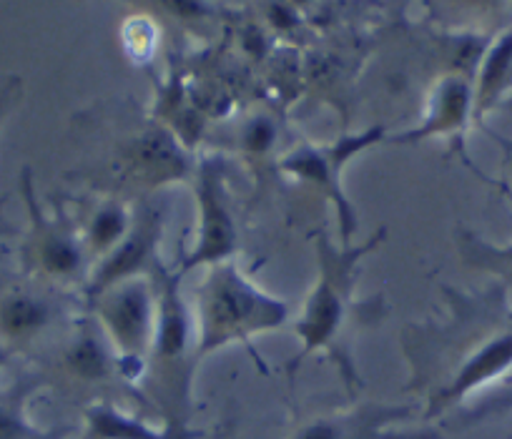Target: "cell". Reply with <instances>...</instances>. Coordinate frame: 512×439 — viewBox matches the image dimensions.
<instances>
[{"label": "cell", "instance_id": "44dd1931", "mask_svg": "<svg viewBox=\"0 0 512 439\" xmlns=\"http://www.w3.org/2000/svg\"><path fill=\"white\" fill-rule=\"evenodd\" d=\"M26 424L13 412L11 407L0 404V439H23L26 437Z\"/></svg>", "mask_w": 512, "mask_h": 439}, {"label": "cell", "instance_id": "8992f818", "mask_svg": "<svg viewBox=\"0 0 512 439\" xmlns=\"http://www.w3.org/2000/svg\"><path fill=\"white\" fill-rule=\"evenodd\" d=\"M382 133L384 128H369L359 136L339 138V143H332V146H299L279 161V169L292 174L294 179L304 181L314 191H319L324 199L332 201L339 216L342 246L352 244V234L357 231V211L349 204L342 189V171L354 154L377 143Z\"/></svg>", "mask_w": 512, "mask_h": 439}, {"label": "cell", "instance_id": "ac0fdd59", "mask_svg": "<svg viewBox=\"0 0 512 439\" xmlns=\"http://www.w3.org/2000/svg\"><path fill=\"white\" fill-rule=\"evenodd\" d=\"M460 254L475 269L512 276V244H490L477 234H460Z\"/></svg>", "mask_w": 512, "mask_h": 439}, {"label": "cell", "instance_id": "ba28073f", "mask_svg": "<svg viewBox=\"0 0 512 439\" xmlns=\"http://www.w3.org/2000/svg\"><path fill=\"white\" fill-rule=\"evenodd\" d=\"M161 234H164V211L159 206L141 204L134 211V226L126 239L88 271L86 297L93 299L108 286L134 279V276H154L161 266Z\"/></svg>", "mask_w": 512, "mask_h": 439}, {"label": "cell", "instance_id": "ffe728a7", "mask_svg": "<svg viewBox=\"0 0 512 439\" xmlns=\"http://www.w3.org/2000/svg\"><path fill=\"white\" fill-rule=\"evenodd\" d=\"M510 409H512V387L505 389L502 394H497V397L485 399V402L477 404L475 409H470L465 417V424L482 422V419L495 417V414H502V412H510Z\"/></svg>", "mask_w": 512, "mask_h": 439}, {"label": "cell", "instance_id": "30bf717a", "mask_svg": "<svg viewBox=\"0 0 512 439\" xmlns=\"http://www.w3.org/2000/svg\"><path fill=\"white\" fill-rule=\"evenodd\" d=\"M121 161L131 179L151 189H159L171 181H186L196 171L189 156L181 151L179 141L159 126L136 133L121 149Z\"/></svg>", "mask_w": 512, "mask_h": 439}, {"label": "cell", "instance_id": "8fae6325", "mask_svg": "<svg viewBox=\"0 0 512 439\" xmlns=\"http://www.w3.org/2000/svg\"><path fill=\"white\" fill-rule=\"evenodd\" d=\"M33 261L38 271L46 274L51 281L71 284V281H88V254L83 246V236L76 234L66 221H51L38 214L33 206Z\"/></svg>", "mask_w": 512, "mask_h": 439}, {"label": "cell", "instance_id": "5b68a950", "mask_svg": "<svg viewBox=\"0 0 512 439\" xmlns=\"http://www.w3.org/2000/svg\"><path fill=\"white\" fill-rule=\"evenodd\" d=\"M88 302L96 314L93 319L116 349L128 382L134 387L144 382L159 319V289L154 276L118 281Z\"/></svg>", "mask_w": 512, "mask_h": 439}, {"label": "cell", "instance_id": "277c9868", "mask_svg": "<svg viewBox=\"0 0 512 439\" xmlns=\"http://www.w3.org/2000/svg\"><path fill=\"white\" fill-rule=\"evenodd\" d=\"M159 289V319H156L154 344L146 362L144 382L171 424H186V409L191 397V377L199 362V337L189 304L181 294V274L164 264L154 274Z\"/></svg>", "mask_w": 512, "mask_h": 439}, {"label": "cell", "instance_id": "2e32d148", "mask_svg": "<svg viewBox=\"0 0 512 439\" xmlns=\"http://www.w3.org/2000/svg\"><path fill=\"white\" fill-rule=\"evenodd\" d=\"M134 226V209L123 204L121 199L98 201L96 209L88 214L86 231H83V246L88 259L96 264L103 256L111 254L118 244L128 236Z\"/></svg>", "mask_w": 512, "mask_h": 439}, {"label": "cell", "instance_id": "e0dca14e", "mask_svg": "<svg viewBox=\"0 0 512 439\" xmlns=\"http://www.w3.org/2000/svg\"><path fill=\"white\" fill-rule=\"evenodd\" d=\"M512 83V31L502 33L492 46L485 48L480 68H477V86L475 93V111L472 116L480 118L482 113L495 106L497 98L505 93Z\"/></svg>", "mask_w": 512, "mask_h": 439}, {"label": "cell", "instance_id": "9c48e42d", "mask_svg": "<svg viewBox=\"0 0 512 439\" xmlns=\"http://www.w3.org/2000/svg\"><path fill=\"white\" fill-rule=\"evenodd\" d=\"M58 367L76 387L86 392H103V389L136 392L134 384L126 379L116 349L111 347L96 319H83L73 327L71 337L63 342L58 354Z\"/></svg>", "mask_w": 512, "mask_h": 439}, {"label": "cell", "instance_id": "9a60e30c", "mask_svg": "<svg viewBox=\"0 0 512 439\" xmlns=\"http://www.w3.org/2000/svg\"><path fill=\"white\" fill-rule=\"evenodd\" d=\"M56 319V307L36 291H13L0 302V332L13 342L36 339Z\"/></svg>", "mask_w": 512, "mask_h": 439}, {"label": "cell", "instance_id": "d6986e66", "mask_svg": "<svg viewBox=\"0 0 512 439\" xmlns=\"http://www.w3.org/2000/svg\"><path fill=\"white\" fill-rule=\"evenodd\" d=\"M277 136L279 126L274 123V118L267 113H259V116H251L241 128V149L254 159H264L277 146Z\"/></svg>", "mask_w": 512, "mask_h": 439}, {"label": "cell", "instance_id": "7402d4cb", "mask_svg": "<svg viewBox=\"0 0 512 439\" xmlns=\"http://www.w3.org/2000/svg\"><path fill=\"white\" fill-rule=\"evenodd\" d=\"M16 88H18V81H11L6 88H3V91H0V121L6 118L8 108H11L13 96H16Z\"/></svg>", "mask_w": 512, "mask_h": 439}, {"label": "cell", "instance_id": "6da1fadb", "mask_svg": "<svg viewBox=\"0 0 512 439\" xmlns=\"http://www.w3.org/2000/svg\"><path fill=\"white\" fill-rule=\"evenodd\" d=\"M445 294V322L410 324L402 332L412 369L407 389L425 399V419L442 417L512 372V309L492 294Z\"/></svg>", "mask_w": 512, "mask_h": 439}, {"label": "cell", "instance_id": "3957f363", "mask_svg": "<svg viewBox=\"0 0 512 439\" xmlns=\"http://www.w3.org/2000/svg\"><path fill=\"white\" fill-rule=\"evenodd\" d=\"M199 359L239 342L251 349V337L284 327L289 304L256 286L234 261L209 266L196 294Z\"/></svg>", "mask_w": 512, "mask_h": 439}, {"label": "cell", "instance_id": "5bb4252c", "mask_svg": "<svg viewBox=\"0 0 512 439\" xmlns=\"http://www.w3.org/2000/svg\"><path fill=\"white\" fill-rule=\"evenodd\" d=\"M472 111H475V93H472L470 81L462 76H447L437 83V91L432 96V106L425 123L415 128V131L395 138V141L410 143L430 136L460 133L467 126V121H470Z\"/></svg>", "mask_w": 512, "mask_h": 439}, {"label": "cell", "instance_id": "52a82bcc", "mask_svg": "<svg viewBox=\"0 0 512 439\" xmlns=\"http://www.w3.org/2000/svg\"><path fill=\"white\" fill-rule=\"evenodd\" d=\"M191 179H194V196L199 204V234H196L194 249L181 261V276L196 266H216L231 261V256L239 249V229H236L231 196L219 161L201 159Z\"/></svg>", "mask_w": 512, "mask_h": 439}, {"label": "cell", "instance_id": "7a4b0ae2", "mask_svg": "<svg viewBox=\"0 0 512 439\" xmlns=\"http://www.w3.org/2000/svg\"><path fill=\"white\" fill-rule=\"evenodd\" d=\"M387 231L379 229L362 244H334L324 231H319L314 239L317 249V284L309 291V299L304 304L302 317L294 322V332L302 339L299 357L289 362V374L302 367L304 359L314 352H327L344 374V382L349 384V392L354 387H362L357 369L349 362L347 342L349 334L359 324H369L382 317V299L372 302H357L354 291L359 284V264L372 249H377L384 241Z\"/></svg>", "mask_w": 512, "mask_h": 439}, {"label": "cell", "instance_id": "4fadbf2b", "mask_svg": "<svg viewBox=\"0 0 512 439\" xmlns=\"http://www.w3.org/2000/svg\"><path fill=\"white\" fill-rule=\"evenodd\" d=\"M86 437L88 439H204L201 429L189 424H171L156 429L136 414L116 407L108 399H93L86 407Z\"/></svg>", "mask_w": 512, "mask_h": 439}, {"label": "cell", "instance_id": "7c38bea8", "mask_svg": "<svg viewBox=\"0 0 512 439\" xmlns=\"http://www.w3.org/2000/svg\"><path fill=\"white\" fill-rule=\"evenodd\" d=\"M412 407H387V404H362L349 412L324 414L309 419L292 434V439H400L387 432L392 422L405 419Z\"/></svg>", "mask_w": 512, "mask_h": 439}]
</instances>
